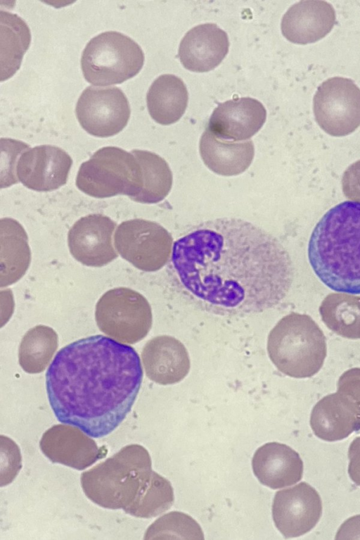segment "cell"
Wrapping results in <instances>:
<instances>
[{"mask_svg":"<svg viewBox=\"0 0 360 540\" xmlns=\"http://www.w3.org/2000/svg\"><path fill=\"white\" fill-rule=\"evenodd\" d=\"M172 261L190 295L221 315L269 309L285 298L292 281V262L282 244L238 218L193 227L174 242Z\"/></svg>","mask_w":360,"mask_h":540,"instance_id":"6da1fadb","label":"cell"},{"mask_svg":"<svg viewBox=\"0 0 360 540\" xmlns=\"http://www.w3.org/2000/svg\"><path fill=\"white\" fill-rule=\"evenodd\" d=\"M142 379L135 349L98 334L70 343L56 353L46 373V387L59 422L101 438L130 412Z\"/></svg>","mask_w":360,"mask_h":540,"instance_id":"7a4b0ae2","label":"cell"},{"mask_svg":"<svg viewBox=\"0 0 360 540\" xmlns=\"http://www.w3.org/2000/svg\"><path fill=\"white\" fill-rule=\"evenodd\" d=\"M86 497L101 507L122 509L141 518L156 517L169 510L174 496L171 483L152 470L148 451L139 444L119 452L82 473Z\"/></svg>","mask_w":360,"mask_h":540,"instance_id":"3957f363","label":"cell"},{"mask_svg":"<svg viewBox=\"0 0 360 540\" xmlns=\"http://www.w3.org/2000/svg\"><path fill=\"white\" fill-rule=\"evenodd\" d=\"M309 263L319 280L342 293L360 294V201H345L319 220L308 244Z\"/></svg>","mask_w":360,"mask_h":540,"instance_id":"277c9868","label":"cell"},{"mask_svg":"<svg viewBox=\"0 0 360 540\" xmlns=\"http://www.w3.org/2000/svg\"><path fill=\"white\" fill-rule=\"evenodd\" d=\"M269 357L282 373L294 378H307L322 368L327 354L326 337L308 315L290 313L270 331Z\"/></svg>","mask_w":360,"mask_h":540,"instance_id":"5b68a950","label":"cell"},{"mask_svg":"<svg viewBox=\"0 0 360 540\" xmlns=\"http://www.w3.org/2000/svg\"><path fill=\"white\" fill-rule=\"evenodd\" d=\"M76 186L92 197L103 199L124 194L134 201L143 187L141 168L131 153L116 146H105L82 163Z\"/></svg>","mask_w":360,"mask_h":540,"instance_id":"8992f818","label":"cell"},{"mask_svg":"<svg viewBox=\"0 0 360 540\" xmlns=\"http://www.w3.org/2000/svg\"><path fill=\"white\" fill-rule=\"evenodd\" d=\"M144 63V54L129 37L107 31L93 37L81 57L84 79L94 86L120 84L136 75Z\"/></svg>","mask_w":360,"mask_h":540,"instance_id":"52a82bcc","label":"cell"},{"mask_svg":"<svg viewBox=\"0 0 360 540\" xmlns=\"http://www.w3.org/2000/svg\"><path fill=\"white\" fill-rule=\"evenodd\" d=\"M95 318L99 329L127 344L142 340L152 326V310L147 299L131 289L106 291L98 301Z\"/></svg>","mask_w":360,"mask_h":540,"instance_id":"ba28073f","label":"cell"},{"mask_svg":"<svg viewBox=\"0 0 360 540\" xmlns=\"http://www.w3.org/2000/svg\"><path fill=\"white\" fill-rule=\"evenodd\" d=\"M171 234L160 224L144 219L122 222L115 234L120 255L136 268L155 272L164 267L172 253Z\"/></svg>","mask_w":360,"mask_h":540,"instance_id":"9c48e42d","label":"cell"},{"mask_svg":"<svg viewBox=\"0 0 360 540\" xmlns=\"http://www.w3.org/2000/svg\"><path fill=\"white\" fill-rule=\"evenodd\" d=\"M318 125L333 136H344L360 125V89L353 80L333 77L319 86L313 99Z\"/></svg>","mask_w":360,"mask_h":540,"instance_id":"30bf717a","label":"cell"},{"mask_svg":"<svg viewBox=\"0 0 360 540\" xmlns=\"http://www.w3.org/2000/svg\"><path fill=\"white\" fill-rule=\"evenodd\" d=\"M75 113L86 132L97 137H109L126 127L131 110L120 88L89 86L78 99Z\"/></svg>","mask_w":360,"mask_h":540,"instance_id":"8fae6325","label":"cell"},{"mask_svg":"<svg viewBox=\"0 0 360 540\" xmlns=\"http://www.w3.org/2000/svg\"><path fill=\"white\" fill-rule=\"evenodd\" d=\"M321 513V497L307 482H300L275 494L273 520L285 538L300 536L311 531L319 521Z\"/></svg>","mask_w":360,"mask_h":540,"instance_id":"7c38bea8","label":"cell"},{"mask_svg":"<svg viewBox=\"0 0 360 540\" xmlns=\"http://www.w3.org/2000/svg\"><path fill=\"white\" fill-rule=\"evenodd\" d=\"M72 164L71 157L63 149L52 145L37 146L20 155L16 176L28 189L50 191L66 184Z\"/></svg>","mask_w":360,"mask_h":540,"instance_id":"4fadbf2b","label":"cell"},{"mask_svg":"<svg viewBox=\"0 0 360 540\" xmlns=\"http://www.w3.org/2000/svg\"><path fill=\"white\" fill-rule=\"evenodd\" d=\"M117 224L102 214L81 218L69 230L70 252L77 261L91 267L104 266L117 257L112 241Z\"/></svg>","mask_w":360,"mask_h":540,"instance_id":"5bb4252c","label":"cell"},{"mask_svg":"<svg viewBox=\"0 0 360 540\" xmlns=\"http://www.w3.org/2000/svg\"><path fill=\"white\" fill-rule=\"evenodd\" d=\"M39 446L51 462L78 470L92 465L108 453L105 446L99 448L82 429L64 423L47 429L41 437Z\"/></svg>","mask_w":360,"mask_h":540,"instance_id":"9a60e30c","label":"cell"},{"mask_svg":"<svg viewBox=\"0 0 360 540\" xmlns=\"http://www.w3.org/2000/svg\"><path fill=\"white\" fill-rule=\"evenodd\" d=\"M266 118V111L260 101L250 97L236 98L218 105L207 128L219 139L240 142L255 135Z\"/></svg>","mask_w":360,"mask_h":540,"instance_id":"2e32d148","label":"cell"},{"mask_svg":"<svg viewBox=\"0 0 360 540\" xmlns=\"http://www.w3.org/2000/svg\"><path fill=\"white\" fill-rule=\"evenodd\" d=\"M229 48L225 31L214 23L201 24L186 32L180 42L178 56L186 69L203 73L219 65Z\"/></svg>","mask_w":360,"mask_h":540,"instance_id":"e0dca14e","label":"cell"},{"mask_svg":"<svg viewBox=\"0 0 360 540\" xmlns=\"http://www.w3.org/2000/svg\"><path fill=\"white\" fill-rule=\"evenodd\" d=\"M336 22L335 11L325 1H300L288 8L281 20L283 35L290 42L306 44L323 38Z\"/></svg>","mask_w":360,"mask_h":540,"instance_id":"ac0fdd59","label":"cell"},{"mask_svg":"<svg viewBox=\"0 0 360 540\" xmlns=\"http://www.w3.org/2000/svg\"><path fill=\"white\" fill-rule=\"evenodd\" d=\"M141 358L146 376L162 385L181 382L190 370V358L186 347L169 335L149 340L143 348Z\"/></svg>","mask_w":360,"mask_h":540,"instance_id":"d6986e66","label":"cell"},{"mask_svg":"<svg viewBox=\"0 0 360 540\" xmlns=\"http://www.w3.org/2000/svg\"><path fill=\"white\" fill-rule=\"evenodd\" d=\"M252 470L259 482L276 489L299 482L303 475V462L290 446L269 442L257 449L252 460Z\"/></svg>","mask_w":360,"mask_h":540,"instance_id":"ffe728a7","label":"cell"},{"mask_svg":"<svg viewBox=\"0 0 360 540\" xmlns=\"http://www.w3.org/2000/svg\"><path fill=\"white\" fill-rule=\"evenodd\" d=\"M205 165L214 173L233 176L243 173L250 165L255 155L252 140L230 142L217 137L207 127L199 145Z\"/></svg>","mask_w":360,"mask_h":540,"instance_id":"44dd1931","label":"cell"},{"mask_svg":"<svg viewBox=\"0 0 360 540\" xmlns=\"http://www.w3.org/2000/svg\"><path fill=\"white\" fill-rule=\"evenodd\" d=\"M188 100V93L184 82L170 74L162 75L155 79L146 95L150 117L163 125L174 123L181 118Z\"/></svg>","mask_w":360,"mask_h":540,"instance_id":"7402d4cb","label":"cell"},{"mask_svg":"<svg viewBox=\"0 0 360 540\" xmlns=\"http://www.w3.org/2000/svg\"><path fill=\"white\" fill-rule=\"evenodd\" d=\"M1 286L18 281L29 267L31 253L22 226L10 218L0 220Z\"/></svg>","mask_w":360,"mask_h":540,"instance_id":"603a6c76","label":"cell"},{"mask_svg":"<svg viewBox=\"0 0 360 540\" xmlns=\"http://www.w3.org/2000/svg\"><path fill=\"white\" fill-rule=\"evenodd\" d=\"M314 434L327 441H340L360 429L356 416L342 403L336 392L319 400L310 416Z\"/></svg>","mask_w":360,"mask_h":540,"instance_id":"cb8c5ba5","label":"cell"},{"mask_svg":"<svg viewBox=\"0 0 360 540\" xmlns=\"http://www.w3.org/2000/svg\"><path fill=\"white\" fill-rule=\"evenodd\" d=\"M0 26L1 82H4L20 68L30 44L31 33L20 16L8 11H0Z\"/></svg>","mask_w":360,"mask_h":540,"instance_id":"d4e9b609","label":"cell"},{"mask_svg":"<svg viewBox=\"0 0 360 540\" xmlns=\"http://www.w3.org/2000/svg\"><path fill=\"white\" fill-rule=\"evenodd\" d=\"M319 313L323 323L336 334L360 339V296L342 292L330 294L322 301Z\"/></svg>","mask_w":360,"mask_h":540,"instance_id":"484cf974","label":"cell"},{"mask_svg":"<svg viewBox=\"0 0 360 540\" xmlns=\"http://www.w3.org/2000/svg\"><path fill=\"white\" fill-rule=\"evenodd\" d=\"M131 153L141 168L143 187L134 200L141 203H156L169 194L173 182L171 169L166 161L148 151L134 149Z\"/></svg>","mask_w":360,"mask_h":540,"instance_id":"4316f807","label":"cell"},{"mask_svg":"<svg viewBox=\"0 0 360 540\" xmlns=\"http://www.w3.org/2000/svg\"><path fill=\"white\" fill-rule=\"evenodd\" d=\"M58 348V335L51 327L37 325L28 330L22 339L18 360L27 373L43 372Z\"/></svg>","mask_w":360,"mask_h":540,"instance_id":"83f0119b","label":"cell"},{"mask_svg":"<svg viewBox=\"0 0 360 540\" xmlns=\"http://www.w3.org/2000/svg\"><path fill=\"white\" fill-rule=\"evenodd\" d=\"M204 539L198 523L190 515L172 511L156 520L147 529L144 539Z\"/></svg>","mask_w":360,"mask_h":540,"instance_id":"f1b7e54d","label":"cell"},{"mask_svg":"<svg viewBox=\"0 0 360 540\" xmlns=\"http://www.w3.org/2000/svg\"><path fill=\"white\" fill-rule=\"evenodd\" d=\"M336 394L356 416L360 427V368L346 370L338 382Z\"/></svg>","mask_w":360,"mask_h":540,"instance_id":"f546056e","label":"cell"},{"mask_svg":"<svg viewBox=\"0 0 360 540\" xmlns=\"http://www.w3.org/2000/svg\"><path fill=\"white\" fill-rule=\"evenodd\" d=\"M348 458L349 477L356 485L360 486V437H356L350 444Z\"/></svg>","mask_w":360,"mask_h":540,"instance_id":"4dcf8cb0","label":"cell"},{"mask_svg":"<svg viewBox=\"0 0 360 540\" xmlns=\"http://www.w3.org/2000/svg\"><path fill=\"white\" fill-rule=\"evenodd\" d=\"M336 539H360V515L345 520L340 527Z\"/></svg>","mask_w":360,"mask_h":540,"instance_id":"1f68e13d","label":"cell"}]
</instances>
